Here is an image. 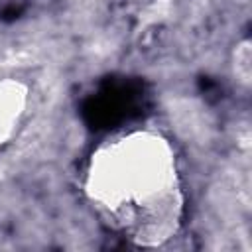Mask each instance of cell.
<instances>
[{
	"label": "cell",
	"mask_w": 252,
	"mask_h": 252,
	"mask_svg": "<svg viewBox=\"0 0 252 252\" xmlns=\"http://www.w3.org/2000/svg\"><path fill=\"white\" fill-rule=\"evenodd\" d=\"M91 201L142 244L175 230L179 187L171 148L152 132H132L102 146L87 175Z\"/></svg>",
	"instance_id": "cell-1"
},
{
	"label": "cell",
	"mask_w": 252,
	"mask_h": 252,
	"mask_svg": "<svg viewBox=\"0 0 252 252\" xmlns=\"http://www.w3.org/2000/svg\"><path fill=\"white\" fill-rule=\"evenodd\" d=\"M28 104V89L20 81L6 79L0 83V144L8 142L20 124Z\"/></svg>",
	"instance_id": "cell-2"
}]
</instances>
